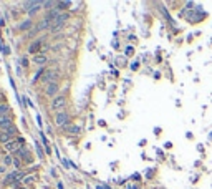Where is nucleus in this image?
<instances>
[{"label":"nucleus","instance_id":"1","mask_svg":"<svg viewBox=\"0 0 212 189\" xmlns=\"http://www.w3.org/2000/svg\"><path fill=\"white\" fill-rule=\"evenodd\" d=\"M65 105H66V96L60 94V96H55V98H53L50 108H51L53 111H58V113H60V111L65 108Z\"/></svg>","mask_w":212,"mask_h":189},{"label":"nucleus","instance_id":"2","mask_svg":"<svg viewBox=\"0 0 212 189\" xmlns=\"http://www.w3.org/2000/svg\"><path fill=\"white\" fill-rule=\"evenodd\" d=\"M68 19H70V15L66 14V12H63V14H60V17H58V19L55 20V23L51 25V28H50V30H51V32H58V30H60V28L65 25V23L68 22Z\"/></svg>","mask_w":212,"mask_h":189},{"label":"nucleus","instance_id":"3","mask_svg":"<svg viewBox=\"0 0 212 189\" xmlns=\"http://www.w3.org/2000/svg\"><path fill=\"white\" fill-rule=\"evenodd\" d=\"M68 120H70V116H68L66 111H60V113L55 115V123H56L58 128L66 126V125H68Z\"/></svg>","mask_w":212,"mask_h":189},{"label":"nucleus","instance_id":"4","mask_svg":"<svg viewBox=\"0 0 212 189\" xmlns=\"http://www.w3.org/2000/svg\"><path fill=\"white\" fill-rule=\"evenodd\" d=\"M23 7H25V10L32 15L33 12H37L38 8L43 7V2H25V3H23Z\"/></svg>","mask_w":212,"mask_h":189},{"label":"nucleus","instance_id":"5","mask_svg":"<svg viewBox=\"0 0 212 189\" xmlns=\"http://www.w3.org/2000/svg\"><path fill=\"white\" fill-rule=\"evenodd\" d=\"M15 156H17V158H20V159H23V161H27V163H32V156H30V151H28L25 146H22L20 149L15 153Z\"/></svg>","mask_w":212,"mask_h":189},{"label":"nucleus","instance_id":"6","mask_svg":"<svg viewBox=\"0 0 212 189\" xmlns=\"http://www.w3.org/2000/svg\"><path fill=\"white\" fill-rule=\"evenodd\" d=\"M56 72H53V70H48L45 75H43V78H42V81L43 83H46V86H48L50 83H55V80H56Z\"/></svg>","mask_w":212,"mask_h":189},{"label":"nucleus","instance_id":"7","mask_svg":"<svg viewBox=\"0 0 212 189\" xmlns=\"http://www.w3.org/2000/svg\"><path fill=\"white\" fill-rule=\"evenodd\" d=\"M12 125H13V120H12L10 115H0V128L5 129V128H8Z\"/></svg>","mask_w":212,"mask_h":189},{"label":"nucleus","instance_id":"8","mask_svg":"<svg viewBox=\"0 0 212 189\" xmlns=\"http://www.w3.org/2000/svg\"><path fill=\"white\" fill-rule=\"evenodd\" d=\"M58 90H60V86H58V83L55 81V83H50L45 88V94L46 96H55V94L58 93Z\"/></svg>","mask_w":212,"mask_h":189},{"label":"nucleus","instance_id":"9","mask_svg":"<svg viewBox=\"0 0 212 189\" xmlns=\"http://www.w3.org/2000/svg\"><path fill=\"white\" fill-rule=\"evenodd\" d=\"M42 43H43V38H38V40H35V42L28 46V53H38L40 51V48H42Z\"/></svg>","mask_w":212,"mask_h":189},{"label":"nucleus","instance_id":"10","mask_svg":"<svg viewBox=\"0 0 212 189\" xmlns=\"http://www.w3.org/2000/svg\"><path fill=\"white\" fill-rule=\"evenodd\" d=\"M20 148H22V146H20V143H19V141H15V139H12L10 143H7V144H5V149H7V151H10V153H13V154H15V153L20 149Z\"/></svg>","mask_w":212,"mask_h":189},{"label":"nucleus","instance_id":"11","mask_svg":"<svg viewBox=\"0 0 212 189\" xmlns=\"http://www.w3.org/2000/svg\"><path fill=\"white\" fill-rule=\"evenodd\" d=\"M46 60H48V58H46V55H43V53H42V55H37L33 58V62L37 63L38 67H43V65L46 63Z\"/></svg>","mask_w":212,"mask_h":189},{"label":"nucleus","instance_id":"12","mask_svg":"<svg viewBox=\"0 0 212 189\" xmlns=\"http://www.w3.org/2000/svg\"><path fill=\"white\" fill-rule=\"evenodd\" d=\"M32 20L30 19H27V20H23V23H20V30L22 32H25V30H28V28H32Z\"/></svg>","mask_w":212,"mask_h":189},{"label":"nucleus","instance_id":"13","mask_svg":"<svg viewBox=\"0 0 212 189\" xmlns=\"http://www.w3.org/2000/svg\"><path fill=\"white\" fill-rule=\"evenodd\" d=\"M66 131H68L70 134H80V126H76V125H70V126L66 128Z\"/></svg>","mask_w":212,"mask_h":189},{"label":"nucleus","instance_id":"14","mask_svg":"<svg viewBox=\"0 0 212 189\" xmlns=\"http://www.w3.org/2000/svg\"><path fill=\"white\" fill-rule=\"evenodd\" d=\"M0 141H2L3 144H7V143H10V141H12V136H10L8 133H2V134H0Z\"/></svg>","mask_w":212,"mask_h":189},{"label":"nucleus","instance_id":"15","mask_svg":"<svg viewBox=\"0 0 212 189\" xmlns=\"http://www.w3.org/2000/svg\"><path fill=\"white\" fill-rule=\"evenodd\" d=\"M40 136H42V141H43V144H45V148H46V153H51V149H50V146H48V139H46V136H45V133H40Z\"/></svg>","mask_w":212,"mask_h":189},{"label":"nucleus","instance_id":"16","mask_svg":"<svg viewBox=\"0 0 212 189\" xmlns=\"http://www.w3.org/2000/svg\"><path fill=\"white\" fill-rule=\"evenodd\" d=\"M0 115H8V105H0Z\"/></svg>","mask_w":212,"mask_h":189},{"label":"nucleus","instance_id":"17","mask_svg":"<svg viewBox=\"0 0 212 189\" xmlns=\"http://www.w3.org/2000/svg\"><path fill=\"white\" fill-rule=\"evenodd\" d=\"M70 5H72L70 2H58L56 7H58V10H61V8H65V7H70Z\"/></svg>","mask_w":212,"mask_h":189},{"label":"nucleus","instance_id":"18","mask_svg":"<svg viewBox=\"0 0 212 189\" xmlns=\"http://www.w3.org/2000/svg\"><path fill=\"white\" fill-rule=\"evenodd\" d=\"M22 182H25V184H30V182H33V176H25Z\"/></svg>","mask_w":212,"mask_h":189},{"label":"nucleus","instance_id":"19","mask_svg":"<svg viewBox=\"0 0 212 189\" xmlns=\"http://www.w3.org/2000/svg\"><path fill=\"white\" fill-rule=\"evenodd\" d=\"M20 164H22V163H20V158L13 156V166H15L17 169H19V168H20Z\"/></svg>","mask_w":212,"mask_h":189},{"label":"nucleus","instance_id":"20","mask_svg":"<svg viewBox=\"0 0 212 189\" xmlns=\"http://www.w3.org/2000/svg\"><path fill=\"white\" fill-rule=\"evenodd\" d=\"M37 151H38V156H40V159H43V149H42V148H40V144H37Z\"/></svg>","mask_w":212,"mask_h":189},{"label":"nucleus","instance_id":"21","mask_svg":"<svg viewBox=\"0 0 212 189\" xmlns=\"http://www.w3.org/2000/svg\"><path fill=\"white\" fill-rule=\"evenodd\" d=\"M20 63H22V67H28V58H27V57H23L22 60H20Z\"/></svg>","mask_w":212,"mask_h":189},{"label":"nucleus","instance_id":"22","mask_svg":"<svg viewBox=\"0 0 212 189\" xmlns=\"http://www.w3.org/2000/svg\"><path fill=\"white\" fill-rule=\"evenodd\" d=\"M134 50H133V46H128V50H126V55H131Z\"/></svg>","mask_w":212,"mask_h":189},{"label":"nucleus","instance_id":"23","mask_svg":"<svg viewBox=\"0 0 212 189\" xmlns=\"http://www.w3.org/2000/svg\"><path fill=\"white\" fill-rule=\"evenodd\" d=\"M63 166H65V168H68V166H70V163L66 161V159H63Z\"/></svg>","mask_w":212,"mask_h":189},{"label":"nucleus","instance_id":"24","mask_svg":"<svg viewBox=\"0 0 212 189\" xmlns=\"http://www.w3.org/2000/svg\"><path fill=\"white\" fill-rule=\"evenodd\" d=\"M0 173H5V166H0Z\"/></svg>","mask_w":212,"mask_h":189},{"label":"nucleus","instance_id":"25","mask_svg":"<svg viewBox=\"0 0 212 189\" xmlns=\"http://www.w3.org/2000/svg\"><path fill=\"white\" fill-rule=\"evenodd\" d=\"M58 189H63V184H61V182H60V184H58Z\"/></svg>","mask_w":212,"mask_h":189},{"label":"nucleus","instance_id":"26","mask_svg":"<svg viewBox=\"0 0 212 189\" xmlns=\"http://www.w3.org/2000/svg\"><path fill=\"white\" fill-rule=\"evenodd\" d=\"M98 189H108V187H104V186H98Z\"/></svg>","mask_w":212,"mask_h":189},{"label":"nucleus","instance_id":"27","mask_svg":"<svg viewBox=\"0 0 212 189\" xmlns=\"http://www.w3.org/2000/svg\"><path fill=\"white\" fill-rule=\"evenodd\" d=\"M129 189H138V187H136V186H131V187H129Z\"/></svg>","mask_w":212,"mask_h":189}]
</instances>
